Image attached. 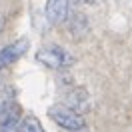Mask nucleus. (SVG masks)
Listing matches in <instances>:
<instances>
[{"label": "nucleus", "instance_id": "obj_7", "mask_svg": "<svg viewBox=\"0 0 132 132\" xmlns=\"http://www.w3.org/2000/svg\"><path fill=\"white\" fill-rule=\"evenodd\" d=\"M16 132H44V126L40 124V120L36 116H26L16 128Z\"/></svg>", "mask_w": 132, "mask_h": 132}, {"label": "nucleus", "instance_id": "obj_9", "mask_svg": "<svg viewBox=\"0 0 132 132\" xmlns=\"http://www.w3.org/2000/svg\"><path fill=\"white\" fill-rule=\"evenodd\" d=\"M84 2H94V0H84Z\"/></svg>", "mask_w": 132, "mask_h": 132}, {"label": "nucleus", "instance_id": "obj_8", "mask_svg": "<svg viewBox=\"0 0 132 132\" xmlns=\"http://www.w3.org/2000/svg\"><path fill=\"white\" fill-rule=\"evenodd\" d=\"M4 24H6V20H4V16H0V32H2V28H4Z\"/></svg>", "mask_w": 132, "mask_h": 132}, {"label": "nucleus", "instance_id": "obj_4", "mask_svg": "<svg viewBox=\"0 0 132 132\" xmlns=\"http://www.w3.org/2000/svg\"><path fill=\"white\" fill-rule=\"evenodd\" d=\"M28 46H30V42L26 40V38H20V40L4 46V48L0 50V70H4L6 66L14 64L18 58H22L24 52L28 50Z\"/></svg>", "mask_w": 132, "mask_h": 132}, {"label": "nucleus", "instance_id": "obj_3", "mask_svg": "<svg viewBox=\"0 0 132 132\" xmlns=\"http://www.w3.org/2000/svg\"><path fill=\"white\" fill-rule=\"evenodd\" d=\"M20 106L10 98H0V132H16L20 126Z\"/></svg>", "mask_w": 132, "mask_h": 132}, {"label": "nucleus", "instance_id": "obj_2", "mask_svg": "<svg viewBox=\"0 0 132 132\" xmlns=\"http://www.w3.org/2000/svg\"><path fill=\"white\" fill-rule=\"evenodd\" d=\"M36 60L44 64L46 68L50 70H60V68H66V66L74 64V56L68 52V50L60 48V46H54V44H50V46H44L36 52Z\"/></svg>", "mask_w": 132, "mask_h": 132}, {"label": "nucleus", "instance_id": "obj_5", "mask_svg": "<svg viewBox=\"0 0 132 132\" xmlns=\"http://www.w3.org/2000/svg\"><path fill=\"white\" fill-rule=\"evenodd\" d=\"M68 16V0H46V18L50 24H60Z\"/></svg>", "mask_w": 132, "mask_h": 132}, {"label": "nucleus", "instance_id": "obj_1", "mask_svg": "<svg viewBox=\"0 0 132 132\" xmlns=\"http://www.w3.org/2000/svg\"><path fill=\"white\" fill-rule=\"evenodd\" d=\"M48 116H50L52 122L58 124V126L64 128V130L78 132V130H82V128H86L84 116L80 114V112L72 110L70 106H66V104H54V106H50Z\"/></svg>", "mask_w": 132, "mask_h": 132}, {"label": "nucleus", "instance_id": "obj_6", "mask_svg": "<svg viewBox=\"0 0 132 132\" xmlns=\"http://www.w3.org/2000/svg\"><path fill=\"white\" fill-rule=\"evenodd\" d=\"M88 94L82 90V88H76V90H70L66 94V106H70L72 110L76 112H80L82 114L84 110H88L90 108V102H88Z\"/></svg>", "mask_w": 132, "mask_h": 132}]
</instances>
